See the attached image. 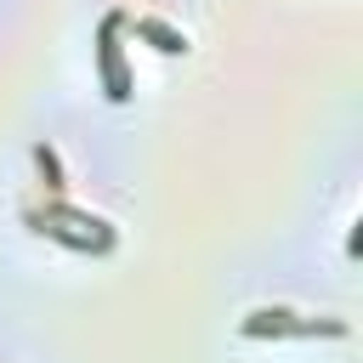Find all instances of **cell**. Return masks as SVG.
Masks as SVG:
<instances>
[{
    "mask_svg": "<svg viewBox=\"0 0 363 363\" xmlns=\"http://www.w3.org/2000/svg\"><path fill=\"white\" fill-rule=\"evenodd\" d=\"M244 335L250 340H318V335L340 340L346 323L340 318H301V312H284V306H261V312L244 318Z\"/></svg>",
    "mask_w": 363,
    "mask_h": 363,
    "instance_id": "cell-1",
    "label": "cell"
},
{
    "mask_svg": "<svg viewBox=\"0 0 363 363\" xmlns=\"http://www.w3.org/2000/svg\"><path fill=\"white\" fill-rule=\"evenodd\" d=\"M119 34H125V17L108 11V17L96 23V74H102V96H108V102H130V74H125Z\"/></svg>",
    "mask_w": 363,
    "mask_h": 363,
    "instance_id": "cell-2",
    "label": "cell"
},
{
    "mask_svg": "<svg viewBox=\"0 0 363 363\" xmlns=\"http://www.w3.org/2000/svg\"><path fill=\"white\" fill-rule=\"evenodd\" d=\"M28 227L45 233V238H57L62 250H85V255H108V250H113V238H102V233H68V227H57L51 216H28Z\"/></svg>",
    "mask_w": 363,
    "mask_h": 363,
    "instance_id": "cell-3",
    "label": "cell"
},
{
    "mask_svg": "<svg viewBox=\"0 0 363 363\" xmlns=\"http://www.w3.org/2000/svg\"><path fill=\"white\" fill-rule=\"evenodd\" d=\"M136 40H147L153 51H164V57H187V34L182 28H170V23H159V17H136V23H125Z\"/></svg>",
    "mask_w": 363,
    "mask_h": 363,
    "instance_id": "cell-4",
    "label": "cell"
},
{
    "mask_svg": "<svg viewBox=\"0 0 363 363\" xmlns=\"http://www.w3.org/2000/svg\"><path fill=\"white\" fill-rule=\"evenodd\" d=\"M45 216H51V221H74V227H91V233H102V238H113V227H108L102 216H91V210H74V204H68L62 193H57V199L45 204Z\"/></svg>",
    "mask_w": 363,
    "mask_h": 363,
    "instance_id": "cell-5",
    "label": "cell"
},
{
    "mask_svg": "<svg viewBox=\"0 0 363 363\" xmlns=\"http://www.w3.org/2000/svg\"><path fill=\"white\" fill-rule=\"evenodd\" d=\"M34 164H40L45 187H51V199H57V193H62V159H57V147H51V142H34Z\"/></svg>",
    "mask_w": 363,
    "mask_h": 363,
    "instance_id": "cell-6",
    "label": "cell"
}]
</instances>
